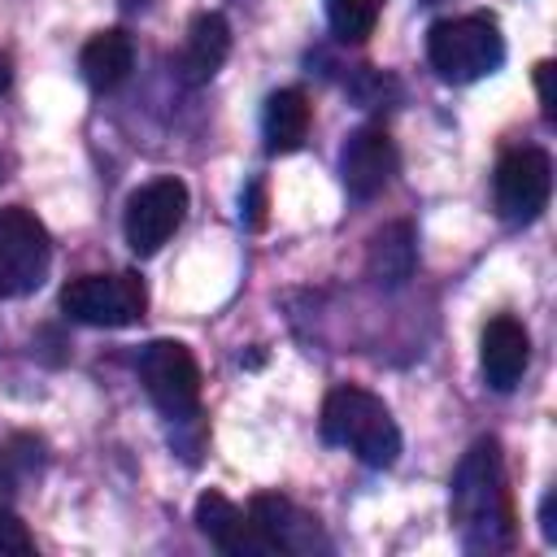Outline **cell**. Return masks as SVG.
<instances>
[{
	"label": "cell",
	"mask_w": 557,
	"mask_h": 557,
	"mask_svg": "<svg viewBox=\"0 0 557 557\" xmlns=\"http://www.w3.org/2000/svg\"><path fill=\"white\" fill-rule=\"evenodd\" d=\"M479 366H483V379L492 392H513L518 379L527 374L531 366V335L518 318L500 313L483 326V339H479Z\"/></svg>",
	"instance_id": "cell-12"
},
{
	"label": "cell",
	"mask_w": 557,
	"mask_h": 557,
	"mask_svg": "<svg viewBox=\"0 0 557 557\" xmlns=\"http://www.w3.org/2000/svg\"><path fill=\"white\" fill-rule=\"evenodd\" d=\"M231 52V26L222 13L205 9L187 22V35H183V52H178V78L183 83H209L222 61Z\"/></svg>",
	"instance_id": "cell-13"
},
{
	"label": "cell",
	"mask_w": 557,
	"mask_h": 557,
	"mask_svg": "<svg viewBox=\"0 0 557 557\" xmlns=\"http://www.w3.org/2000/svg\"><path fill=\"white\" fill-rule=\"evenodd\" d=\"M183 218H187V183L183 178L161 174V178L144 183L126 200V218H122V231H126L131 252L135 257L161 252V244L183 226Z\"/></svg>",
	"instance_id": "cell-8"
},
{
	"label": "cell",
	"mask_w": 557,
	"mask_h": 557,
	"mask_svg": "<svg viewBox=\"0 0 557 557\" xmlns=\"http://www.w3.org/2000/svg\"><path fill=\"white\" fill-rule=\"evenodd\" d=\"M139 379H144V392L152 396V405L170 422L196 418V409H200V366H196L187 344L152 339L139 352Z\"/></svg>",
	"instance_id": "cell-6"
},
{
	"label": "cell",
	"mask_w": 557,
	"mask_h": 557,
	"mask_svg": "<svg viewBox=\"0 0 557 557\" xmlns=\"http://www.w3.org/2000/svg\"><path fill=\"white\" fill-rule=\"evenodd\" d=\"M0 178H4V157H0Z\"/></svg>",
	"instance_id": "cell-24"
},
{
	"label": "cell",
	"mask_w": 557,
	"mask_h": 557,
	"mask_svg": "<svg viewBox=\"0 0 557 557\" xmlns=\"http://www.w3.org/2000/svg\"><path fill=\"white\" fill-rule=\"evenodd\" d=\"M261 135H265V148L270 152H296L309 135V100L305 91L296 87H283L265 100V113H261Z\"/></svg>",
	"instance_id": "cell-15"
},
{
	"label": "cell",
	"mask_w": 557,
	"mask_h": 557,
	"mask_svg": "<svg viewBox=\"0 0 557 557\" xmlns=\"http://www.w3.org/2000/svg\"><path fill=\"white\" fill-rule=\"evenodd\" d=\"M426 61L444 83H479L492 70H500L505 35L487 13L444 17L426 30Z\"/></svg>",
	"instance_id": "cell-3"
},
{
	"label": "cell",
	"mask_w": 557,
	"mask_h": 557,
	"mask_svg": "<svg viewBox=\"0 0 557 557\" xmlns=\"http://www.w3.org/2000/svg\"><path fill=\"white\" fill-rule=\"evenodd\" d=\"M4 83H9V65H4V57H0V91H4Z\"/></svg>",
	"instance_id": "cell-23"
},
{
	"label": "cell",
	"mask_w": 557,
	"mask_h": 557,
	"mask_svg": "<svg viewBox=\"0 0 557 557\" xmlns=\"http://www.w3.org/2000/svg\"><path fill=\"white\" fill-rule=\"evenodd\" d=\"M540 531H544V540H548V544L557 540V522H553V492L540 500Z\"/></svg>",
	"instance_id": "cell-22"
},
{
	"label": "cell",
	"mask_w": 557,
	"mask_h": 557,
	"mask_svg": "<svg viewBox=\"0 0 557 557\" xmlns=\"http://www.w3.org/2000/svg\"><path fill=\"white\" fill-rule=\"evenodd\" d=\"M131 65H135V44L117 26L113 30H96L78 52V70H83L87 87H96V91H113L131 74Z\"/></svg>",
	"instance_id": "cell-14"
},
{
	"label": "cell",
	"mask_w": 557,
	"mask_h": 557,
	"mask_svg": "<svg viewBox=\"0 0 557 557\" xmlns=\"http://www.w3.org/2000/svg\"><path fill=\"white\" fill-rule=\"evenodd\" d=\"M548 191H553V161L544 148H509L500 161H496V174H492V196H496V213L513 226H527L544 213L548 205Z\"/></svg>",
	"instance_id": "cell-7"
},
{
	"label": "cell",
	"mask_w": 557,
	"mask_h": 557,
	"mask_svg": "<svg viewBox=\"0 0 557 557\" xmlns=\"http://www.w3.org/2000/svg\"><path fill=\"white\" fill-rule=\"evenodd\" d=\"M453 522L470 553H505L513 544V500L496 440H474L453 474Z\"/></svg>",
	"instance_id": "cell-1"
},
{
	"label": "cell",
	"mask_w": 557,
	"mask_h": 557,
	"mask_svg": "<svg viewBox=\"0 0 557 557\" xmlns=\"http://www.w3.org/2000/svg\"><path fill=\"white\" fill-rule=\"evenodd\" d=\"M239 218H244V226H252V231L265 226V187H261V178H252L248 191L239 196Z\"/></svg>",
	"instance_id": "cell-20"
},
{
	"label": "cell",
	"mask_w": 557,
	"mask_h": 557,
	"mask_svg": "<svg viewBox=\"0 0 557 557\" xmlns=\"http://www.w3.org/2000/svg\"><path fill=\"white\" fill-rule=\"evenodd\" d=\"M322 440L348 448L361 466H392L400 457V426L392 418V409L352 383H339L326 392L322 400Z\"/></svg>",
	"instance_id": "cell-2"
},
{
	"label": "cell",
	"mask_w": 557,
	"mask_h": 557,
	"mask_svg": "<svg viewBox=\"0 0 557 557\" xmlns=\"http://www.w3.org/2000/svg\"><path fill=\"white\" fill-rule=\"evenodd\" d=\"M44 470V444L35 435H13L0 444V487L4 492H22L30 479H39Z\"/></svg>",
	"instance_id": "cell-17"
},
{
	"label": "cell",
	"mask_w": 557,
	"mask_h": 557,
	"mask_svg": "<svg viewBox=\"0 0 557 557\" xmlns=\"http://www.w3.org/2000/svg\"><path fill=\"white\" fill-rule=\"evenodd\" d=\"M413 261H418V248H413V226H409V222H392V226H383V231L370 239L366 270H370L374 283L400 287V283L413 274Z\"/></svg>",
	"instance_id": "cell-16"
},
{
	"label": "cell",
	"mask_w": 557,
	"mask_h": 557,
	"mask_svg": "<svg viewBox=\"0 0 557 557\" xmlns=\"http://www.w3.org/2000/svg\"><path fill=\"white\" fill-rule=\"evenodd\" d=\"M396 174V144L383 126H361L339 152V178L352 200H374Z\"/></svg>",
	"instance_id": "cell-9"
},
{
	"label": "cell",
	"mask_w": 557,
	"mask_h": 557,
	"mask_svg": "<svg viewBox=\"0 0 557 557\" xmlns=\"http://www.w3.org/2000/svg\"><path fill=\"white\" fill-rule=\"evenodd\" d=\"M61 309L83 326H131L148 309V287L135 270L117 274H83L61 292Z\"/></svg>",
	"instance_id": "cell-4"
},
{
	"label": "cell",
	"mask_w": 557,
	"mask_h": 557,
	"mask_svg": "<svg viewBox=\"0 0 557 557\" xmlns=\"http://www.w3.org/2000/svg\"><path fill=\"white\" fill-rule=\"evenodd\" d=\"M196 527L213 548H222L231 557H274V548L257 531V522L235 500H226L222 492H205L196 500Z\"/></svg>",
	"instance_id": "cell-11"
},
{
	"label": "cell",
	"mask_w": 557,
	"mask_h": 557,
	"mask_svg": "<svg viewBox=\"0 0 557 557\" xmlns=\"http://www.w3.org/2000/svg\"><path fill=\"white\" fill-rule=\"evenodd\" d=\"M248 518L257 522V531L270 540L274 553H313V548L326 553L331 548L326 535H322V527H318V518L305 513L300 505H292L287 496H274V492L252 496Z\"/></svg>",
	"instance_id": "cell-10"
},
{
	"label": "cell",
	"mask_w": 557,
	"mask_h": 557,
	"mask_svg": "<svg viewBox=\"0 0 557 557\" xmlns=\"http://www.w3.org/2000/svg\"><path fill=\"white\" fill-rule=\"evenodd\" d=\"M26 553H35V540H30L26 522L17 513L0 509V557H26Z\"/></svg>",
	"instance_id": "cell-19"
},
{
	"label": "cell",
	"mask_w": 557,
	"mask_h": 557,
	"mask_svg": "<svg viewBox=\"0 0 557 557\" xmlns=\"http://www.w3.org/2000/svg\"><path fill=\"white\" fill-rule=\"evenodd\" d=\"M48 261H52V239L44 222L22 205H4L0 209V296L17 300L44 287Z\"/></svg>",
	"instance_id": "cell-5"
},
{
	"label": "cell",
	"mask_w": 557,
	"mask_h": 557,
	"mask_svg": "<svg viewBox=\"0 0 557 557\" xmlns=\"http://www.w3.org/2000/svg\"><path fill=\"white\" fill-rule=\"evenodd\" d=\"M535 87H540V109H544V117L553 122V117H557V100H553V61H540V65H535Z\"/></svg>",
	"instance_id": "cell-21"
},
{
	"label": "cell",
	"mask_w": 557,
	"mask_h": 557,
	"mask_svg": "<svg viewBox=\"0 0 557 557\" xmlns=\"http://www.w3.org/2000/svg\"><path fill=\"white\" fill-rule=\"evenodd\" d=\"M379 9H383V0H326L331 30H335L344 44L370 39V30H374V22H379Z\"/></svg>",
	"instance_id": "cell-18"
}]
</instances>
